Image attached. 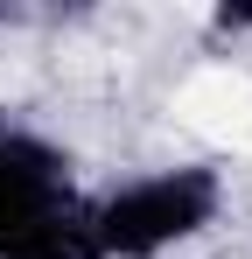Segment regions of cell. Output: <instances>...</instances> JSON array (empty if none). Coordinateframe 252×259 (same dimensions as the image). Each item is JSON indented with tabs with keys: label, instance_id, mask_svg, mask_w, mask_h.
Wrapping results in <instances>:
<instances>
[{
	"label": "cell",
	"instance_id": "6da1fadb",
	"mask_svg": "<svg viewBox=\"0 0 252 259\" xmlns=\"http://www.w3.org/2000/svg\"><path fill=\"white\" fill-rule=\"evenodd\" d=\"M217 203H224V189L210 168H154L91 210V238L105 259H154L182 238H196L217 217Z\"/></svg>",
	"mask_w": 252,
	"mask_h": 259
}]
</instances>
